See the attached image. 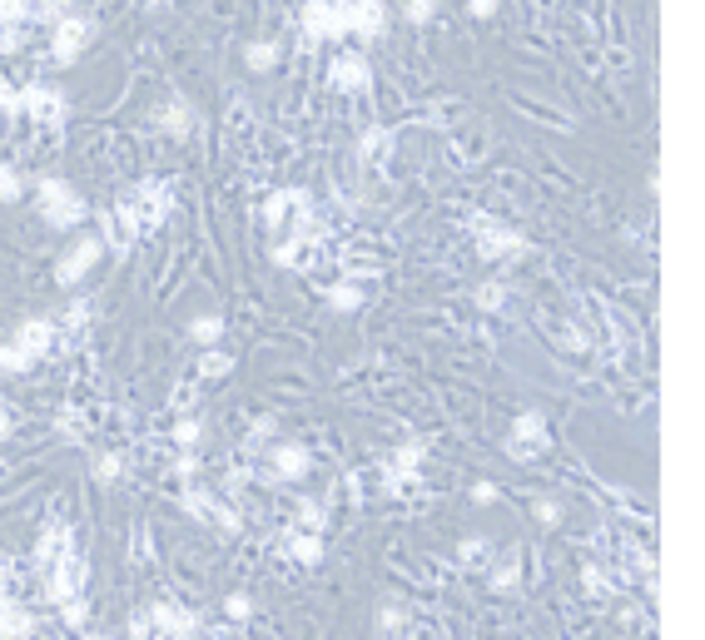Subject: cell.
<instances>
[{
  "instance_id": "7c38bea8",
  "label": "cell",
  "mask_w": 705,
  "mask_h": 640,
  "mask_svg": "<svg viewBox=\"0 0 705 640\" xmlns=\"http://www.w3.org/2000/svg\"><path fill=\"white\" fill-rule=\"evenodd\" d=\"M30 363H40V358H50L55 353V343H60V328L55 323H45V318H30V323H20L15 328V338H10Z\"/></svg>"
},
{
  "instance_id": "3957f363",
  "label": "cell",
  "mask_w": 705,
  "mask_h": 640,
  "mask_svg": "<svg viewBox=\"0 0 705 640\" xmlns=\"http://www.w3.org/2000/svg\"><path fill=\"white\" fill-rule=\"evenodd\" d=\"M552 452V432H547V417L542 412H517L512 422V437H507V457L512 462H537Z\"/></svg>"
},
{
  "instance_id": "83f0119b",
  "label": "cell",
  "mask_w": 705,
  "mask_h": 640,
  "mask_svg": "<svg viewBox=\"0 0 705 640\" xmlns=\"http://www.w3.org/2000/svg\"><path fill=\"white\" fill-rule=\"evenodd\" d=\"M244 65H249V70H259V75H264V70H274V65H279V45H274V40H254V45L244 50Z\"/></svg>"
},
{
  "instance_id": "cb8c5ba5",
  "label": "cell",
  "mask_w": 705,
  "mask_h": 640,
  "mask_svg": "<svg viewBox=\"0 0 705 640\" xmlns=\"http://www.w3.org/2000/svg\"><path fill=\"white\" fill-rule=\"evenodd\" d=\"M368 303V293L358 288V283H328V308H338V313H358Z\"/></svg>"
},
{
  "instance_id": "7bdbcfd3",
  "label": "cell",
  "mask_w": 705,
  "mask_h": 640,
  "mask_svg": "<svg viewBox=\"0 0 705 640\" xmlns=\"http://www.w3.org/2000/svg\"><path fill=\"white\" fill-rule=\"evenodd\" d=\"M30 0H0V25H25Z\"/></svg>"
},
{
  "instance_id": "d590c367",
  "label": "cell",
  "mask_w": 705,
  "mask_h": 640,
  "mask_svg": "<svg viewBox=\"0 0 705 640\" xmlns=\"http://www.w3.org/2000/svg\"><path fill=\"white\" fill-rule=\"evenodd\" d=\"M274 263H279V268L303 263V244H298V239H288V234H279V244H274Z\"/></svg>"
},
{
  "instance_id": "9a60e30c",
  "label": "cell",
  "mask_w": 705,
  "mask_h": 640,
  "mask_svg": "<svg viewBox=\"0 0 705 640\" xmlns=\"http://www.w3.org/2000/svg\"><path fill=\"white\" fill-rule=\"evenodd\" d=\"M368 80H373V70H368V60L363 55H333V65H328V85L333 90H343V95H358V90H368Z\"/></svg>"
},
{
  "instance_id": "e575fe53",
  "label": "cell",
  "mask_w": 705,
  "mask_h": 640,
  "mask_svg": "<svg viewBox=\"0 0 705 640\" xmlns=\"http://www.w3.org/2000/svg\"><path fill=\"white\" fill-rule=\"evenodd\" d=\"M30 368H35V363H30L15 343H0V373H30Z\"/></svg>"
},
{
  "instance_id": "f907efd6",
  "label": "cell",
  "mask_w": 705,
  "mask_h": 640,
  "mask_svg": "<svg viewBox=\"0 0 705 640\" xmlns=\"http://www.w3.org/2000/svg\"><path fill=\"white\" fill-rule=\"evenodd\" d=\"M467 10H472L477 20H487V15H497V0H467Z\"/></svg>"
},
{
  "instance_id": "f6af8a7d",
  "label": "cell",
  "mask_w": 705,
  "mask_h": 640,
  "mask_svg": "<svg viewBox=\"0 0 705 640\" xmlns=\"http://www.w3.org/2000/svg\"><path fill=\"white\" fill-rule=\"evenodd\" d=\"M25 45V30L20 25H0V55H15Z\"/></svg>"
},
{
  "instance_id": "5bb4252c",
  "label": "cell",
  "mask_w": 705,
  "mask_h": 640,
  "mask_svg": "<svg viewBox=\"0 0 705 640\" xmlns=\"http://www.w3.org/2000/svg\"><path fill=\"white\" fill-rule=\"evenodd\" d=\"M303 209H313V194L308 189H279V194H269V204H264V224L283 234L288 224H293V214H303Z\"/></svg>"
},
{
  "instance_id": "681fc988",
  "label": "cell",
  "mask_w": 705,
  "mask_h": 640,
  "mask_svg": "<svg viewBox=\"0 0 705 640\" xmlns=\"http://www.w3.org/2000/svg\"><path fill=\"white\" fill-rule=\"evenodd\" d=\"M497 497H502V492H497L492 482H477V487H472V502H477V507H492Z\"/></svg>"
},
{
  "instance_id": "bcb514c9",
  "label": "cell",
  "mask_w": 705,
  "mask_h": 640,
  "mask_svg": "<svg viewBox=\"0 0 705 640\" xmlns=\"http://www.w3.org/2000/svg\"><path fill=\"white\" fill-rule=\"evenodd\" d=\"M174 477H184V482L199 477V452H179V457H174Z\"/></svg>"
},
{
  "instance_id": "db71d44e",
  "label": "cell",
  "mask_w": 705,
  "mask_h": 640,
  "mask_svg": "<svg viewBox=\"0 0 705 640\" xmlns=\"http://www.w3.org/2000/svg\"><path fill=\"white\" fill-rule=\"evenodd\" d=\"M85 640H110V636H100V631H85Z\"/></svg>"
},
{
  "instance_id": "603a6c76",
  "label": "cell",
  "mask_w": 705,
  "mask_h": 640,
  "mask_svg": "<svg viewBox=\"0 0 705 640\" xmlns=\"http://www.w3.org/2000/svg\"><path fill=\"white\" fill-rule=\"evenodd\" d=\"M70 546H75V541H70V531H65V526H50V531L40 536V546H35V561H40V571H45L55 556H65Z\"/></svg>"
},
{
  "instance_id": "ba28073f",
  "label": "cell",
  "mask_w": 705,
  "mask_h": 640,
  "mask_svg": "<svg viewBox=\"0 0 705 640\" xmlns=\"http://www.w3.org/2000/svg\"><path fill=\"white\" fill-rule=\"evenodd\" d=\"M125 199L135 204V214H140L144 234H149V229H159V224L169 219V209H174V189H169L164 179H144V184H135V189H130Z\"/></svg>"
},
{
  "instance_id": "30bf717a",
  "label": "cell",
  "mask_w": 705,
  "mask_h": 640,
  "mask_svg": "<svg viewBox=\"0 0 705 640\" xmlns=\"http://www.w3.org/2000/svg\"><path fill=\"white\" fill-rule=\"evenodd\" d=\"M313 472V452L303 447V442H274V457H269V487H279V482H303Z\"/></svg>"
},
{
  "instance_id": "d6a6232c",
  "label": "cell",
  "mask_w": 705,
  "mask_h": 640,
  "mask_svg": "<svg viewBox=\"0 0 705 640\" xmlns=\"http://www.w3.org/2000/svg\"><path fill=\"white\" fill-rule=\"evenodd\" d=\"M298 531H323V502L318 497H303L298 502Z\"/></svg>"
},
{
  "instance_id": "9f6ffc18",
  "label": "cell",
  "mask_w": 705,
  "mask_h": 640,
  "mask_svg": "<svg viewBox=\"0 0 705 640\" xmlns=\"http://www.w3.org/2000/svg\"><path fill=\"white\" fill-rule=\"evenodd\" d=\"M383 640H398V636H383Z\"/></svg>"
},
{
  "instance_id": "ac0fdd59",
  "label": "cell",
  "mask_w": 705,
  "mask_h": 640,
  "mask_svg": "<svg viewBox=\"0 0 705 640\" xmlns=\"http://www.w3.org/2000/svg\"><path fill=\"white\" fill-rule=\"evenodd\" d=\"M288 556L298 566H323V531H288Z\"/></svg>"
},
{
  "instance_id": "f5cc1de1",
  "label": "cell",
  "mask_w": 705,
  "mask_h": 640,
  "mask_svg": "<svg viewBox=\"0 0 705 640\" xmlns=\"http://www.w3.org/2000/svg\"><path fill=\"white\" fill-rule=\"evenodd\" d=\"M5 591H10V566L0 561V596H5Z\"/></svg>"
},
{
  "instance_id": "1f68e13d",
  "label": "cell",
  "mask_w": 705,
  "mask_h": 640,
  "mask_svg": "<svg viewBox=\"0 0 705 640\" xmlns=\"http://www.w3.org/2000/svg\"><path fill=\"white\" fill-rule=\"evenodd\" d=\"M224 616H229L234 626H244V621H254V596H244V591H234V596H224Z\"/></svg>"
},
{
  "instance_id": "11a10c76",
  "label": "cell",
  "mask_w": 705,
  "mask_h": 640,
  "mask_svg": "<svg viewBox=\"0 0 705 640\" xmlns=\"http://www.w3.org/2000/svg\"><path fill=\"white\" fill-rule=\"evenodd\" d=\"M140 5H154V10H159V5H169V0H140Z\"/></svg>"
},
{
  "instance_id": "d4e9b609",
  "label": "cell",
  "mask_w": 705,
  "mask_h": 640,
  "mask_svg": "<svg viewBox=\"0 0 705 640\" xmlns=\"http://www.w3.org/2000/svg\"><path fill=\"white\" fill-rule=\"evenodd\" d=\"M189 338H194L199 348H219V338H224V318H219V313H199V318L189 323Z\"/></svg>"
},
{
  "instance_id": "6da1fadb",
  "label": "cell",
  "mask_w": 705,
  "mask_h": 640,
  "mask_svg": "<svg viewBox=\"0 0 705 640\" xmlns=\"http://www.w3.org/2000/svg\"><path fill=\"white\" fill-rule=\"evenodd\" d=\"M35 189H40V214H45V224H50V229H60V234H65V229H80V224H85L90 204H85V199H80L65 179L45 174Z\"/></svg>"
},
{
  "instance_id": "836d02e7",
  "label": "cell",
  "mask_w": 705,
  "mask_h": 640,
  "mask_svg": "<svg viewBox=\"0 0 705 640\" xmlns=\"http://www.w3.org/2000/svg\"><path fill=\"white\" fill-rule=\"evenodd\" d=\"M403 626H408V611H403V606H393V601H388V606H383V611H378V631H383V636H398V631H403Z\"/></svg>"
},
{
  "instance_id": "7dc6e473",
  "label": "cell",
  "mask_w": 705,
  "mask_h": 640,
  "mask_svg": "<svg viewBox=\"0 0 705 640\" xmlns=\"http://www.w3.org/2000/svg\"><path fill=\"white\" fill-rule=\"evenodd\" d=\"M532 512H537V521H542V526H557V521H562V507H557L552 497H542V502H537Z\"/></svg>"
},
{
  "instance_id": "ee69618b",
  "label": "cell",
  "mask_w": 705,
  "mask_h": 640,
  "mask_svg": "<svg viewBox=\"0 0 705 640\" xmlns=\"http://www.w3.org/2000/svg\"><path fill=\"white\" fill-rule=\"evenodd\" d=\"M274 432H279V422H274V417H259V422H254V432H249V452H259Z\"/></svg>"
},
{
  "instance_id": "277c9868",
  "label": "cell",
  "mask_w": 705,
  "mask_h": 640,
  "mask_svg": "<svg viewBox=\"0 0 705 640\" xmlns=\"http://www.w3.org/2000/svg\"><path fill=\"white\" fill-rule=\"evenodd\" d=\"M85 586H90V566L80 561V551H75V546L45 566V596H50L55 606H60V601H70V596H85Z\"/></svg>"
},
{
  "instance_id": "8fae6325",
  "label": "cell",
  "mask_w": 705,
  "mask_h": 640,
  "mask_svg": "<svg viewBox=\"0 0 705 640\" xmlns=\"http://www.w3.org/2000/svg\"><path fill=\"white\" fill-rule=\"evenodd\" d=\"M20 95H25V115L40 129L65 125V95L60 90H50V85H20Z\"/></svg>"
},
{
  "instance_id": "816d5d0a",
  "label": "cell",
  "mask_w": 705,
  "mask_h": 640,
  "mask_svg": "<svg viewBox=\"0 0 705 640\" xmlns=\"http://www.w3.org/2000/svg\"><path fill=\"white\" fill-rule=\"evenodd\" d=\"M10 437V407H5V397H0V442Z\"/></svg>"
},
{
  "instance_id": "c3c4849f",
  "label": "cell",
  "mask_w": 705,
  "mask_h": 640,
  "mask_svg": "<svg viewBox=\"0 0 705 640\" xmlns=\"http://www.w3.org/2000/svg\"><path fill=\"white\" fill-rule=\"evenodd\" d=\"M154 636V626H149V611H135L130 616V640H149Z\"/></svg>"
},
{
  "instance_id": "5b68a950",
  "label": "cell",
  "mask_w": 705,
  "mask_h": 640,
  "mask_svg": "<svg viewBox=\"0 0 705 640\" xmlns=\"http://www.w3.org/2000/svg\"><path fill=\"white\" fill-rule=\"evenodd\" d=\"M144 611H149V626L159 640H199V631H204L199 611H189L184 601H154Z\"/></svg>"
},
{
  "instance_id": "e0dca14e",
  "label": "cell",
  "mask_w": 705,
  "mask_h": 640,
  "mask_svg": "<svg viewBox=\"0 0 705 640\" xmlns=\"http://www.w3.org/2000/svg\"><path fill=\"white\" fill-rule=\"evenodd\" d=\"M388 5L383 0H348V30L353 35H383Z\"/></svg>"
},
{
  "instance_id": "d6986e66",
  "label": "cell",
  "mask_w": 705,
  "mask_h": 640,
  "mask_svg": "<svg viewBox=\"0 0 705 640\" xmlns=\"http://www.w3.org/2000/svg\"><path fill=\"white\" fill-rule=\"evenodd\" d=\"M492 556H497V546H492L487 536H462V541H457V566H462V571H487Z\"/></svg>"
},
{
  "instance_id": "7402d4cb",
  "label": "cell",
  "mask_w": 705,
  "mask_h": 640,
  "mask_svg": "<svg viewBox=\"0 0 705 640\" xmlns=\"http://www.w3.org/2000/svg\"><path fill=\"white\" fill-rule=\"evenodd\" d=\"M194 368H199V378H204V383H219V378H229V373H234V358H229L224 348H204Z\"/></svg>"
},
{
  "instance_id": "ab89813d",
  "label": "cell",
  "mask_w": 705,
  "mask_h": 640,
  "mask_svg": "<svg viewBox=\"0 0 705 640\" xmlns=\"http://www.w3.org/2000/svg\"><path fill=\"white\" fill-rule=\"evenodd\" d=\"M65 328H70V333H85V328H90V303H85V298H75V303H70Z\"/></svg>"
},
{
  "instance_id": "f1b7e54d",
  "label": "cell",
  "mask_w": 705,
  "mask_h": 640,
  "mask_svg": "<svg viewBox=\"0 0 705 640\" xmlns=\"http://www.w3.org/2000/svg\"><path fill=\"white\" fill-rule=\"evenodd\" d=\"M199 437H204V422H199V417H179V422H174V432H169V442H174L179 452H194V447H199Z\"/></svg>"
},
{
  "instance_id": "44dd1931",
  "label": "cell",
  "mask_w": 705,
  "mask_h": 640,
  "mask_svg": "<svg viewBox=\"0 0 705 640\" xmlns=\"http://www.w3.org/2000/svg\"><path fill=\"white\" fill-rule=\"evenodd\" d=\"M154 120H159V129H164V134H174V139H184V134L194 129V110H189L184 100H169V105H164V110H159Z\"/></svg>"
},
{
  "instance_id": "4316f807",
  "label": "cell",
  "mask_w": 705,
  "mask_h": 640,
  "mask_svg": "<svg viewBox=\"0 0 705 640\" xmlns=\"http://www.w3.org/2000/svg\"><path fill=\"white\" fill-rule=\"evenodd\" d=\"M423 457H427V447L423 442H403L398 452H393V472H403V477H418V467H423Z\"/></svg>"
},
{
  "instance_id": "484cf974",
  "label": "cell",
  "mask_w": 705,
  "mask_h": 640,
  "mask_svg": "<svg viewBox=\"0 0 705 640\" xmlns=\"http://www.w3.org/2000/svg\"><path fill=\"white\" fill-rule=\"evenodd\" d=\"M388 144H393V134L373 125L363 139H358V154H363V164H383V159H388Z\"/></svg>"
},
{
  "instance_id": "7a4b0ae2",
  "label": "cell",
  "mask_w": 705,
  "mask_h": 640,
  "mask_svg": "<svg viewBox=\"0 0 705 640\" xmlns=\"http://www.w3.org/2000/svg\"><path fill=\"white\" fill-rule=\"evenodd\" d=\"M472 239H477V254L487 258V263H502V258H517L527 254V239L512 229V224H502L497 214H472Z\"/></svg>"
},
{
  "instance_id": "f546056e",
  "label": "cell",
  "mask_w": 705,
  "mask_h": 640,
  "mask_svg": "<svg viewBox=\"0 0 705 640\" xmlns=\"http://www.w3.org/2000/svg\"><path fill=\"white\" fill-rule=\"evenodd\" d=\"M120 477H125V457H120V452H100V457H95V482L115 487Z\"/></svg>"
},
{
  "instance_id": "60d3db41",
  "label": "cell",
  "mask_w": 705,
  "mask_h": 640,
  "mask_svg": "<svg viewBox=\"0 0 705 640\" xmlns=\"http://www.w3.org/2000/svg\"><path fill=\"white\" fill-rule=\"evenodd\" d=\"M403 15H408V25H427V20L437 15V0H408Z\"/></svg>"
},
{
  "instance_id": "4fadbf2b",
  "label": "cell",
  "mask_w": 705,
  "mask_h": 640,
  "mask_svg": "<svg viewBox=\"0 0 705 640\" xmlns=\"http://www.w3.org/2000/svg\"><path fill=\"white\" fill-rule=\"evenodd\" d=\"M85 40H90V20L85 15H60L55 20V40H50V55L60 60V65H70L80 50H85Z\"/></svg>"
},
{
  "instance_id": "8d00e7d4",
  "label": "cell",
  "mask_w": 705,
  "mask_h": 640,
  "mask_svg": "<svg viewBox=\"0 0 705 640\" xmlns=\"http://www.w3.org/2000/svg\"><path fill=\"white\" fill-rule=\"evenodd\" d=\"M472 298H477V308H487V313H497V308L507 303V288H502V283H482V288H477Z\"/></svg>"
},
{
  "instance_id": "74e56055",
  "label": "cell",
  "mask_w": 705,
  "mask_h": 640,
  "mask_svg": "<svg viewBox=\"0 0 705 640\" xmlns=\"http://www.w3.org/2000/svg\"><path fill=\"white\" fill-rule=\"evenodd\" d=\"M581 581H586V591H591V596H611V591H616V581H611L601 566H586V576H581Z\"/></svg>"
},
{
  "instance_id": "b9f144b4",
  "label": "cell",
  "mask_w": 705,
  "mask_h": 640,
  "mask_svg": "<svg viewBox=\"0 0 705 640\" xmlns=\"http://www.w3.org/2000/svg\"><path fill=\"white\" fill-rule=\"evenodd\" d=\"M0 115H10V120L25 115V95H20L15 85H0Z\"/></svg>"
},
{
  "instance_id": "52a82bcc",
  "label": "cell",
  "mask_w": 705,
  "mask_h": 640,
  "mask_svg": "<svg viewBox=\"0 0 705 640\" xmlns=\"http://www.w3.org/2000/svg\"><path fill=\"white\" fill-rule=\"evenodd\" d=\"M303 35L308 40H338V35H348V0H308L303 5Z\"/></svg>"
},
{
  "instance_id": "4dcf8cb0",
  "label": "cell",
  "mask_w": 705,
  "mask_h": 640,
  "mask_svg": "<svg viewBox=\"0 0 705 640\" xmlns=\"http://www.w3.org/2000/svg\"><path fill=\"white\" fill-rule=\"evenodd\" d=\"M60 621H65V626H75V631H85V626H90V601H85V596L60 601Z\"/></svg>"
},
{
  "instance_id": "f35d334b",
  "label": "cell",
  "mask_w": 705,
  "mask_h": 640,
  "mask_svg": "<svg viewBox=\"0 0 705 640\" xmlns=\"http://www.w3.org/2000/svg\"><path fill=\"white\" fill-rule=\"evenodd\" d=\"M20 189H25V184H20V174H15L10 164H0V204H15V199H20Z\"/></svg>"
},
{
  "instance_id": "9c48e42d",
  "label": "cell",
  "mask_w": 705,
  "mask_h": 640,
  "mask_svg": "<svg viewBox=\"0 0 705 640\" xmlns=\"http://www.w3.org/2000/svg\"><path fill=\"white\" fill-rule=\"evenodd\" d=\"M105 254H110V249H105V239H100V234H90V239H80L70 254L55 263V278H60L65 288H75V283H85V278L100 268V258H105Z\"/></svg>"
},
{
  "instance_id": "8992f818",
  "label": "cell",
  "mask_w": 705,
  "mask_h": 640,
  "mask_svg": "<svg viewBox=\"0 0 705 640\" xmlns=\"http://www.w3.org/2000/svg\"><path fill=\"white\" fill-rule=\"evenodd\" d=\"M179 507H184L189 516H199V521H209V526H214V531H224V536H239V531H244L239 512H234V507H224L209 487H189V492L179 497Z\"/></svg>"
},
{
  "instance_id": "2e32d148",
  "label": "cell",
  "mask_w": 705,
  "mask_h": 640,
  "mask_svg": "<svg viewBox=\"0 0 705 640\" xmlns=\"http://www.w3.org/2000/svg\"><path fill=\"white\" fill-rule=\"evenodd\" d=\"M35 636V611L10 601V591L0 596V640H30Z\"/></svg>"
},
{
  "instance_id": "ffe728a7",
  "label": "cell",
  "mask_w": 705,
  "mask_h": 640,
  "mask_svg": "<svg viewBox=\"0 0 705 640\" xmlns=\"http://www.w3.org/2000/svg\"><path fill=\"white\" fill-rule=\"evenodd\" d=\"M522 586V556L517 551H507L492 571H487V591H497V596H512Z\"/></svg>"
}]
</instances>
